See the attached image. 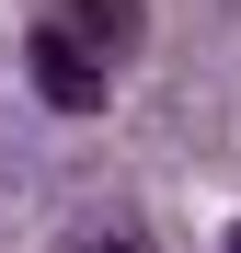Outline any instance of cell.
<instances>
[{"label":"cell","instance_id":"obj_1","mask_svg":"<svg viewBox=\"0 0 241 253\" xmlns=\"http://www.w3.org/2000/svg\"><path fill=\"white\" fill-rule=\"evenodd\" d=\"M23 69H34V92H46L58 115H103V92H115V58H103V46H80L58 12L23 35Z\"/></svg>","mask_w":241,"mask_h":253},{"label":"cell","instance_id":"obj_2","mask_svg":"<svg viewBox=\"0 0 241 253\" xmlns=\"http://www.w3.org/2000/svg\"><path fill=\"white\" fill-rule=\"evenodd\" d=\"M58 23L80 35V46H103V58H138L149 46V0H58Z\"/></svg>","mask_w":241,"mask_h":253},{"label":"cell","instance_id":"obj_3","mask_svg":"<svg viewBox=\"0 0 241 253\" xmlns=\"http://www.w3.org/2000/svg\"><path fill=\"white\" fill-rule=\"evenodd\" d=\"M58 253H149V242H138V219H80Z\"/></svg>","mask_w":241,"mask_h":253},{"label":"cell","instance_id":"obj_4","mask_svg":"<svg viewBox=\"0 0 241 253\" xmlns=\"http://www.w3.org/2000/svg\"><path fill=\"white\" fill-rule=\"evenodd\" d=\"M230 253H241V230H230Z\"/></svg>","mask_w":241,"mask_h":253}]
</instances>
